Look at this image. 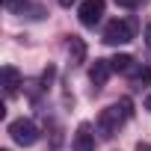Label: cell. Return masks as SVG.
Listing matches in <instances>:
<instances>
[{"label": "cell", "instance_id": "10", "mask_svg": "<svg viewBox=\"0 0 151 151\" xmlns=\"http://www.w3.org/2000/svg\"><path fill=\"white\" fill-rule=\"evenodd\" d=\"M136 83H151V68H142V71H136Z\"/></svg>", "mask_w": 151, "mask_h": 151}, {"label": "cell", "instance_id": "6", "mask_svg": "<svg viewBox=\"0 0 151 151\" xmlns=\"http://www.w3.org/2000/svg\"><path fill=\"white\" fill-rule=\"evenodd\" d=\"M110 71H113L110 59H95V65L89 68V80H92L95 86H104V83L110 80Z\"/></svg>", "mask_w": 151, "mask_h": 151}, {"label": "cell", "instance_id": "1", "mask_svg": "<svg viewBox=\"0 0 151 151\" xmlns=\"http://www.w3.org/2000/svg\"><path fill=\"white\" fill-rule=\"evenodd\" d=\"M133 30H136V21L133 18H127V21H110L107 27H104V42L107 45H124V42H130L133 39Z\"/></svg>", "mask_w": 151, "mask_h": 151}, {"label": "cell", "instance_id": "5", "mask_svg": "<svg viewBox=\"0 0 151 151\" xmlns=\"http://www.w3.org/2000/svg\"><path fill=\"white\" fill-rule=\"evenodd\" d=\"M74 151H95V133H92V124H80L77 133H74Z\"/></svg>", "mask_w": 151, "mask_h": 151}, {"label": "cell", "instance_id": "11", "mask_svg": "<svg viewBox=\"0 0 151 151\" xmlns=\"http://www.w3.org/2000/svg\"><path fill=\"white\" fill-rule=\"evenodd\" d=\"M116 3H119V6H124V9H133L139 0H116Z\"/></svg>", "mask_w": 151, "mask_h": 151}, {"label": "cell", "instance_id": "4", "mask_svg": "<svg viewBox=\"0 0 151 151\" xmlns=\"http://www.w3.org/2000/svg\"><path fill=\"white\" fill-rule=\"evenodd\" d=\"M104 9H107V3H104V0H83V3H80V9H77L80 24H83V27H95V24L101 21Z\"/></svg>", "mask_w": 151, "mask_h": 151}, {"label": "cell", "instance_id": "17", "mask_svg": "<svg viewBox=\"0 0 151 151\" xmlns=\"http://www.w3.org/2000/svg\"><path fill=\"white\" fill-rule=\"evenodd\" d=\"M3 151H6V148H3Z\"/></svg>", "mask_w": 151, "mask_h": 151}, {"label": "cell", "instance_id": "12", "mask_svg": "<svg viewBox=\"0 0 151 151\" xmlns=\"http://www.w3.org/2000/svg\"><path fill=\"white\" fill-rule=\"evenodd\" d=\"M18 3H21V0H3V6H6V9H15Z\"/></svg>", "mask_w": 151, "mask_h": 151}, {"label": "cell", "instance_id": "3", "mask_svg": "<svg viewBox=\"0 0 151 151\" xmlns=\"http://www.w3.org/2000/svg\"><path fill=\"white\" fill-rule=\"evenodd\" d=\"M9 133L18 145H36L39 142V127L30 122V119H15L9 124Z\"/></svg>", "mask_w": 151, "mask_h": 151}, {"label": "cell", "instance_id": "7", "mask_svg": "<svg viewBox=\"0 0 151 151\" xmlns=\"http://www.w3.org/2000/svg\"><path fill=\"white\" fill-rule=\"evenodd\" d=\"M68 56H71V65H80L86 59V42L80 36H68Z\"/></svg>", "mask_w": 151, "mask_h": 151}, {"label": "cell", "instance_id": "16", "mask_svg": "<svg viewBox=\"0 0 151 151\" xmlns=\"http://www.w3.org/2000/svg\"><path fill=\"white\" fill-rule=\"evenodd\" d=\"M145 107H148V110H151V95H148V98H145Z\"/></svg>", "mask_w": 151, "mask_h": 151}, {"label": "cell", "instance_id": "15", "mask_svg": "<svg viewBox=\"0 0 151 151\" xmlns=\"http://www.w3.org/2000/svg\"><path fill=\"white\" fill-rule=\"evenodd\" d=\"M59 3H62V6H71V3H74V0H59Z\"/></svg>", "mask_w": 151, "mask_h": 151}, {"label": "cell", "instance_id": "13", "mask_svg": "<svg viewBox=\"0 0 151 151\" xmlns=\"http://www.w3.org/2000/svg\"><path fill=\"white\" fill-rule=\"evenodd\" d=\"M136 151H151V145H148V142H139V145H136Z\"/></svg>", "mask_w": 151, "mask_h": 151}, {"label": "cell", "instance_id": "9", "mask_svg": "<svg viewBox=\"0 0 151 151\" xmlns=\"http://www.w3.org/2000/svg\"><path fill=\"white\" fill-rule=\"evenodd\" d=\"M110 65H113V71H130L133 68V56H127V53H116L113 59H110Z\"/></svg>", "mask_w": 151, "mask_h": 151}, {"label": "cell", "instance_id": "14", "mask_svg": "<svg viewBox=\"0 0 151 151\" xmlns=\"http://www.w3.org/2000/svg\"><path fill=\"white\" fill-rule=\"evenodd\" d=\"M145 39H148V45H151V24L145 27Z\"/></svg>", "mask_w": 151, "mask_h": 151}, {"label": "cell", "instance_id": "8", "mask_svg": "<svg viewBox=\"0 0 151 151\" xmlns=\"http://www.w3.org/2000/svg\"><path fill=\"white\" fill-rule=\"evenodd\" d=\"M18 86H21V74H18V68L6 65V68H3V89H6V98H15Z\"/></svg>", "mask_w": 151, "mask_h": 151}, {"label": "cell", "instance_id": "2", "mask_svg": "<svg viewBox=\"0 0 151 151\" xmlns=\"http://www.w3.org/2000/svg\"><path fill=\"white\" fill-rule=\"evenodd\" d=\"M127 116H124V110L116 104V107H107V110H101V116H98V130L110 139V136H116L119 133V127H122V122H124Z\"/></svg>", "mask_w": 151, "mask_h": 151}]
</instances>
